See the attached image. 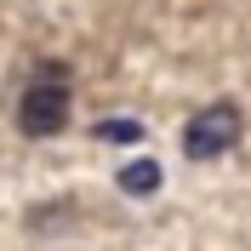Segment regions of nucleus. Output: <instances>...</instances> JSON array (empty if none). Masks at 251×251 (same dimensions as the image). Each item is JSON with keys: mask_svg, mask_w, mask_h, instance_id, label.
<instances>
[{"mask_svg": "<svg viewBox=\"0 0 251 251\" xmlns=\"http://www.w3.org/2000/svg\"><path fill=\"white\" fill-rule=\"evenodd\" d=\"M63 126H69V69L63 63H40L29 92L17 97V131L23 137H57Z\"/></svg>", "mask_w": 251, "mask_h": 251, "instance_id": "nucleus-1", "label": "nucleus"}, {"mask_svg": "<svg viewBox=\"0 0 251 251\" xmlns=\"http://www.w3.org/2000/svg\"><path fill=\"white\" fill-rule=\"evenodd\" d=\"M240 131H246L240 103L234 97H217V103H205V109L183 126V154L188 160H217V154H228L240 143Z\"/></svg>", "mask_w": 251, "mask_h": 251, "instance_id": "nucleus-2", "label": "nucleus"}, {"mask_svg": "<svg viewBox=\"0 0 251 251\" xmlns=\"http://www.w3.org/2000/svg\"><path fill=\"white\" fill-rule=\"evenodd\" d=\"M120 188L126 194H154L160 188V160H131V166H120Z\"/></svg>", "mask_w": 251, "mask_h": 251, "instance_id": "nucleus-3", "label": "nucleus"}, {"mask_svg": "<svg viewBox=\"0 0 251 251\" xmlns=\"http://www.w3.org/2000/svg\"><path fill=\"white\" fill-rule=\"evenodd\" d=\"M97 137H103V143H137L143 126H137V120H103V126H97Z\"/></svg>", "mask_w": 251, "mask_h": 251, "instance_id": "nucleus-4", "label": "nucleus"}]
</instances>
